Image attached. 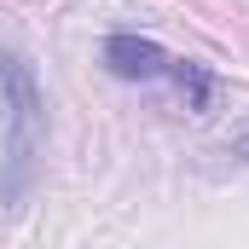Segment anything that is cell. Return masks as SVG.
Instances as JSON below:
<instances>
[{
  "mask_svg": "<svg viewBox=\"0 0 249 249\" xmlns=\"http://www.w3.org/2000/svg\"><path fill=\"white\" fill-rule=\"evenodd\" d=\"M226 151H232V157H244V162H249V127H244V133H232V145H226Z\"/></svg>",
  "mask_w": 249,
  "mask_h": 249,
  "instance_id": "cell-4",
  "label": "cell"
},
{
  "mask_svg": "<svg viewBox=\"0 0 249 249\" xmlns=\"http://www.w3.org/2000/svg\"><path fill=\"white\" fill-rule=\"evenodd\" d=\"M168 75L180 81V93H186V105H191V110H209V93H214V75H209L203 64H191V58H168Z\"/></svg>",
  "mask_w": 249,
  "mask_h": 249,
  "instance_id": "cell-3",
  "label": "cell"
},
{
  "mask_svg": "<svg viewBox=\"0 0 249 249\" xmlns=\"http://www.w3.org/2000/svg\"><path fill=\"white\" fill-rule=\"evenodd\" d=\"M105 64H110V75H122V81H157V75H168V53H162L151 35H127V29H116V35L105 41Z\"/></svg>",
  "mask_w": 249,
  "mask_h": 249,
  "instance_id": "cell-2",
  "label": "cell"
},
{
  "mask_svg": "<svg viewBox=\"0 0 249 249\" xmlns=\"http://www.w3.org/2000/svg\"><path fill=\"white\" fill-rule=\"evenodd\" d=\"M47 151V93L35 64L12 47H0V203L18 209Z\"/></svg>",
  "mask_w": 249,
  "mask_h": 249,
  "instance_id": "cell-1",
  "label": "cell"
}]
</instances>
